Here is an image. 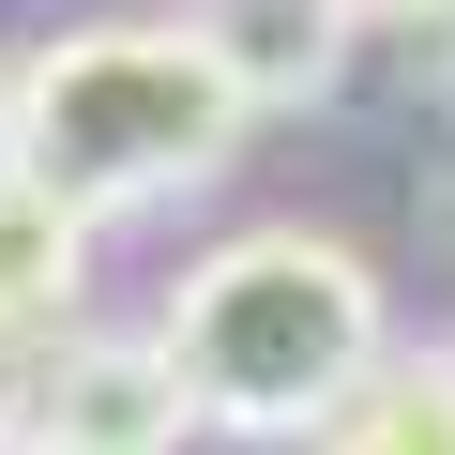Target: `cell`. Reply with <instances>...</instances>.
I'll return each instance as SVG.
<instances>
[{"label":"cell","instance_id":"3","mask_svg":"<svg viewBox=\"0 0 455 455\" xmlns=\"http://www.w3.org/2000/svg\"><path fill=\"white\" fill-rule=\"evenodd\" d=\"M197 395L167 364V334H31L0 379V455H182Z\"/></svg>","mask_w":455,"mask_h":455},{"label":"cell","instance_id":"10","mask_svg":"<svg viewBox=\"0 0 455 455\" xmlns=\"http://www.w3.org/2000/svg\"><path fill=\"white\" fill-rule=\"evenodd\" d=\"M0 167H16V152H0Z\"/></svg>","mask_w":455,"mask_h":455},{"label":"cell","instance_id":"8","mask_svg":"<svg viewBox=\"0 0 455 455\" xmlns=\"http://www.w3.org/2000/svg\"><path fill=\"white\" fill-rule=\"evenodd\" d=\"M440 31H455V16H440ZM440 76H455V46H440Z\"/></svg>","mask_w":455,"mask_h":455},{"label":"cell","instance_id":"5","mask_svg":"<svg viewBox=\"0 0 455 455\" xmlns=\"http://www.w3.org/2000/svg\"><path fill=\"white\" fill-rule=\"evenodd\" d=\"M76 289H92V212H61L46 182L0 167V349L61 334V319H76Z\"/></svg>","mask_w":455,"mask_h":455},{"label":"cell","instance_id":"9","mask_svg":"<svg viewBox=\"0 0 455 455\" xmlns=\"http://www.w3.org/2000/svg\"><path fill=\"white\" fill-rule=\"evenodd\" d=\"M0 379H16V349H0Z\"/></svg>","mask_w":455,"mask_h":455},{"label":"cell","instance_id":"1","mask_svg":"<svg viewBox=\"0 0 455 455\" xmlns=\"http://www.w3.org/2000/svg\"><path fill=\"white\" fill-rule=\"evenodd\" d=\"M152 334H167L212 440H319L349 410V379L395 349V289L334 228H243L167 289Z\"/></svg>","mask_w":455,"mask_h":455},{"label":"cell","instance_id":"4","mask_svg":"<svg viewBox=\"0 0 455 455\" xmlns=\"http://www.w3.org/2000/svg\"><path fill=\"white\" fill-rule=\"evenodd\" d=\"M197 46H212V76L243 92V122H304L334 76H349V0H197L182 16Z\"/></svg>","mask_w":455,"mask_h":455},{"label":"cell","instance_id":"7","mask_svg":"<svg viewBox=\"0 0 455 455\" xmlns=\"http://www.w3.org/2000/svg\"><path fill=\"white\" fill-rule=\"evenodd\" d=\"M349 16H364V31H379V16H410V31H425V16H455V0H349Z\"/></svg>","mask_w":455,"mask_h":455},{"label":"cell","instance_id":"2","mask_svg":"<svg viewBox=\"0 0 455 455\" xmlns=\"http://www.w3.org/2000/svg\"><path fill=\"white\" fill-rule=\"evenodd\" d=\"M243 92L212 76V46L182 16H107V31H46L0 76V152L16 182H46L61 212H167L243 152Z\"/></svg>","mask_w":455,"mask_h":455},{"label":"cell","instance_id":"6","mask_svg":"<svg viewBox=\"0 0 455 455\" xmlns=\"http://www.w3.org/2000/svg\"><path fill=\"white\" fill-rule=\"evenodd\" d=\"M304 455H455V349H440V334H425V349H379Z\"/></svg>","mask_w":455,"mask_h":455}]
</instances>
